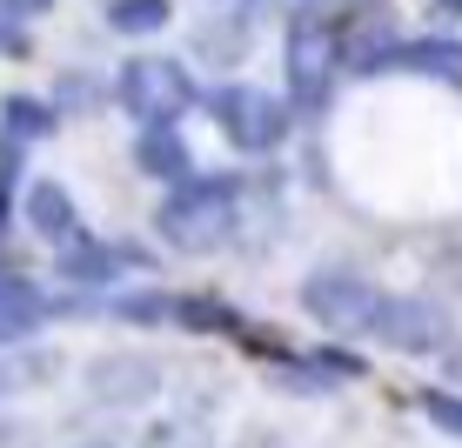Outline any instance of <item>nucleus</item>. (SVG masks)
I'll return each mask as SVG.
<instances>
[{
	"label": "nucleus",
	"instance_id": "1",
	"mask_svg": "<svg viewBox=\"0 0 462 448\" xmlns=\"http://www.w3.org/2000/svg\"><path fill=\"white\" fill-rule=\"evenodd\" d=\"M235 215H242V207H235V181H221V174H195V181L168 187L154 228H162L168 248L208 254V248H221V242L235 234Z\"/></svg>",
	"mask_w": 462,
	"mask_h": 448
},
{
	"label": "nucleus",
	"instance_id": "2",
	"mask_svg": "<svg viewBox=\"0 0 462 448\" xmlns=\"http://www.w3.org/2000/svg\"><path fill=\"white\" fill-rule=\"evenodd\" d=\"M115 101H121L141 127H174V121L188 114V107L201 101V94H195V81H188L181 60H154V54H141V60H121V74H115Z\"/></svg>",
	"mask_w": 462,
	"mask_h": 448
},
{
	"label": "nucleus",
	"instance_id": "3",
	"mask_svg": "<svg viewBox=\"0 0 462 448\" xmlns=\"http://www.w3.org/2000/svg\"><path fill=\"white\" fill-rule=\"evenodd\" d=\"M301 308H309L328 334H375L382 308H389V295H382L375 281L348 275V268H322V275L301 281Z\"/></svg>",
	"mask_w": 462,
	"mask_h": 448
},
{
	"label": "nucleus",
	"instance_id": "4",
	"mask_svg": "<svg viewBox=\"0 0 462 448\" xmlns=\"http://www.w3.org/2000/svg\"><path fill=\"white\" fill-rule=\"evenodd\" d=\"M208 107H215L221 134H228V148H242V154H268L289 134V107H282L275 94H262V87H221Z\"/></svg>",
	"mask_w": 462,
	"mask_h": 448
},
{
	"label": "nucleus",
	"instance_id": "5",
	"mask_svg": "<svg viewBox=\"0 0 462 448\" xmlns=\"http://www.w3.org/2000/svg\"><path fill=\"white\" fill-rule=\"evenodd\" d=\"M375 334L395 348V355H442V348H449V334H456V322H449V308H442V301H429V295H389Z\"/></svg>",
	"mask_w": 462,
	"mask_h": 448
},
{
	"label": "nucleus",
	"instance_id": "6",
	"mask_svg": "<svg viewBox=\"0 0 462 448\" xmlns=\"http://www.w3.org/2000/svg\"><path fill=\"white\" fill-rule=\"evenodd\" d=\"M154 389H162V368L148 355H94L88 361V395L101 408H141Z\"/></svg>",
	"mask_w": 462,
	"mask_h": 448
},
{
	"label": "nucleus",
	"instance_id": "7",
	"mask_svg": "<svg viewBox=\"0 0 462 448\" xmlns=\"http://www.w3.org/2000/svg\"><path fill=\"white\" fill-rule=\"evenodd\" d=\"M328 74H336V27L322 14H301L289 27V81H295L301 101H315L328 87Z\"/></svg>",
	"mask_w": 462,
	"mask_h": 448
},
{
	"label": "nucleus",
	"instance_id": "8",
	"mask_svg": "<svg viewBox=\"0 0 462 448\" xmlns=\"http://www.w3.org/2000/svg\"><path fill=\"white\" fill-rule=\"evenodd\" d=\"M21 221H27V228H34L54 254H68L74 242H88L81 207H74V195H68L60 181H34V187H27V195H21Z\"/></svg>",
	"mask_w": 462,
	"mask_h": 448
},
{
	"label": "nucleus",
	"instance_id": "9",
	"mask_svg": "<svg viewBox=\"0 0 462 448\" xmlns=\"http://www.w3.org/2000/svg\"><path fill=\"white\" fill-rule=\"evenodd\" d=\"M134 168L148 174V181H168V187L195 181V154H188V141L174 134V127H141L134 134Z\"/></svg>",
	"mask_w": 462,
	"mask_h": 448
},
{
	"label": "nucleus",
	"instance_id": "10",
	"mask_svg": "<svg viewBox=\"0 0 462 448\" xmlns=\"http://www.w3.org/2000/svg\"><path fill=\"white\" fill-rule=\"evenodd\" d=\"M389 68H402V74H429V81L462 87V41H402V47H389V54H382V68H375V74H389Z\"/></svg>",
	"mask_w": 462,
	"mask_h": 448
},
{
	"label": "nucleus",
	"instance_id": "11",
	"mask_svg": "<svg viewBox=\"0 0 462 448\" xmlns=\"http://www.w3.org/2000/svg\"><path fill=\"white\" fill-rule=\"evenodd\" d=\"M0 121H7V148H27V141H47L54 134V107L47 101H34V94H7L0 101Z\"/></svg>",
	"mask_w": 462,
	"mask_h": 448
},
{
	"label": "nucleus",
	"instance_id": "12",
	"mask_svg": "<svg viewBox=\"0 0 462 448\" xmlns=\"http://www.w3.org/2000/svg\"><path fill=\"white\" fill-rule=\"evenodd\" d=\"M115 275H121V254L101 242H74L60 254V281H74V288H107Z\"/></svg>",
	"mask_w": 462,
	"mask_h": 448
},
{
	"label": "nucleus",
	"instance_id": "13",
	"mask_svg": "<svg viewBox=\"0 0 462 448\" xmlns=\"http://www.w3.org/2000/svg\"><path fill=\"white\" fill-rule=\"evenodd\" d=\"M41 295H34V288H27V281H14V295L7 301H0V348H14V342H27V334H34L41 328Z\"/></svg>",
	"mask_w": 462,
	"mask_h": 448
},
{
	"label": "nucleus",
	"instance_id": "14",
	"mask_svg": "<svg viewBox=\"0 0 462 448\" xmlns=\"http://www.w3.org/2000/svg\"><path fill=\"white\" fill-rule=\"evenodd\" d=\"M107 27L115 34H154V27H168V0H115Z\"/></svg>",
	"mask_w": 462,
	"mask_h": 448
},
{
	"label": "nucleus",
	"instance_id": "15",
	"mask_svg": "<svg viewBox=\"0 0 462 448\" xmlns=\"http://www.w3.org/2000/svg\"><path fill=\"white\" fill-rule=\"evenodd\" d=\"M141 448H208V428H195V422H154L148 435H141Z\"/></svg>",
	"mask_w": 462,
	"mask_h": 448
},
{
	"label": "nucleus",
	"instance_id": "16",
	"mask_svg": "<svg viewBox=\"0 0 462 448\" xmlns=\"http://www.w3.org/2000/svg\"><path fill=\"white\" fill-rule=\"evenodd\" d=\"M422 415L462 442V395H449V389H422Z\"/></svg>",
	"mask_w": 462,
	"mask_h": 448
},
{
	"label": "nucleus",
	"instance_id": "17",
	"mask_svg": "<svg viewBox=\"0 0 462 448\" xmlns=\"http://www.w3.org/2000/svg\"><path fill=\"white\" fill-rule=\"evenodd\" d=\"M121 315H127V322H162L168 301H162V295H127V301H121Z\"/></svg>",
	"mask_w": 462,
	"mask_h": 448
},
{
	"label": "nucleus",
	"instance_id": "18",
	"mask_svg": "<svg viewBox=\"0 0 462 448\" xmlns=\"http://www.w3.org/2000/svg\"><path fill=\"white\" fill-rule=\"evenodd\" d=\"M0 54H7V60H21V54H27V27L14 21V14H0Z\"/></svg>",
	"mask_w": 462,
	"mask_h": 448
},
{
	"label": "nucleus",
	"instance_id": "19",
	"mask_svg": "<svg viewBox=\"0 0 462 448\" xmlns=\"http://www.w3.org/2000/svg\"><path fill=\"white\" fill-rule=\"evenodd\" d=\"M0 14H14V21H41V14H54V0H0Z\"/></svg>",
	"mask_w": 462,
	"mask_h": 448
},
{
	"label": "nucleus",
	"instance_id": "20",
	"mask_svg": "<svg viewBox=\"0 0 462 448\" xmlns=\"http://www.w3.org/2000/svg\"><path fill=\"white\" fill-rule=\"evenodd\" d=\"M14 221V168H0V234H7Z\"/></svg>",
	"mask_w": 462,
	"mask_h": 448
},
{
	"label": "nucleus",
	"instance_id": "21",
	"mask_svg": "<svg viewBox=\"0 0 462 448\" xmlns=\"http://www.w3.org/2000/svg\"><path fill=\"white\" fill-rule=\"evenodd\" d=\"M442 361H449V381L462 389V342H456V348H442Z\"/></svg>",
	"mask_w": 462,
	"mask_h": 448
},
{
	"label": "nucleus",
	"instance_id": "22",
	"mask_svg": "<svg viewBox=\"0 0 462 448\" xmlns=\"http://www.w3.org/2000/svg\"><path fill=\"white\" fill-rule=\"evenodd\" d=\"M14 281H21V275H0V301H7V295H14Z\"/></svg>",
	"mask_w": 462,
	"mask_h": 448
},
{
	"label": "nucleus",
	"instance_id": "23",
	"mask_svg": "<svg viewBox=\"0 0 462 448\" xmlns=\"http://www.w3.org/2000/svg\"><path fill=\"white\" fill-rule=\"evenodd\" d=\"M442 7H449V14H462V0H442Z\"/></svg>",
	"mask_w": 462,
	"mask_h": 448
},
{
	"label": "nucleus",
	"instance_id": "24",
	"mask_svg": "<svg viewBox=\"0 0 462 448\" xmlns=\"http://www.w3.org/2000/svg\"><path fill=\"white\" fill-rule=\"evenodd\" d=\"M94 448H107V442H94Z\"/></svg>",
	"mask_w": 462,
	"mask_h": 448
}]
</instances>
